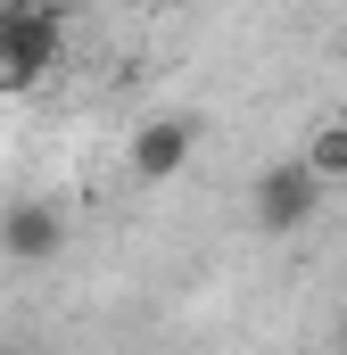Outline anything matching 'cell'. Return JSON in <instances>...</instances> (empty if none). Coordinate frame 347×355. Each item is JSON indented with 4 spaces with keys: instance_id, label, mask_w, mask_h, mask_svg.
Returning <instances> with one entry per match:
<instances>
[{
    "instance_id": "6da1fadb",
    "label": "cell",
    "mask_w": 347,
    "mask_h": 355,
    "mask_svg": "<svg viewBox=\"0 0 347 355\" xmlns=\"http://www.w3.org/2000/svg\"><path fill=\"white\" fill-rule=\"evenodd\" d=\"M58 42H67L58 8H42V0H8V8H0V91L42 83V75L58 67Z\"/></svg>"
},
{
    "instance_id": "7a4b0ae2",
    "label": "cell",
    "mask_w": 347,
    "mask_h": 355,
    "mask_svg": "<svg viewBox=\"0 0 347 355\" xmlns=\"http://www.w3.org/2000/svg\"><path fill=\"white\" fill-rule=\"evenodd\" d=\"M314 207H323V174H314L306 157H281V166H264V174L248 182V223H257L264 240L306 232V223H314Z\"/></svg>"
},
{
    "instance_id": "3957f363",
    "label": "cell",
    "mask_w": 347,
    "mask_h": 355,
    "mask_svg": "<svg viewBox=\"0 0 347 355\" xmlns=\"http://www.w3.org/2000/svg\"><path fill=\"white\" fill-rule=\"evenodd\" d=\"M190 157H198V116H149V124L124 141V166H133V182H174Z\"/></svg>"
},
{
    "instance_id": "277c9868",
    "label": "cell",
    "mask_w": 347,
    "mask_h": 355,
    "mask_svg": "<svg viewBox=\"0 0 347 355\" xmlns=\"http://www.w3.org/2000/svg\"><path fill=\"white\" fill-rule=\"evenodd\" d=\"M67 248V215L50 207V198H17V207H0V257H17V265H50Z\"/></svg>"
},
{
    "instance_id": "5b68a950",
    "label": "cell",
    "mask_w": 347,
    "mask_h": 355,
    "mask_svg": "<svg viewBox=\"0 0 347 355\" xmlns=\"http://www.w3.org/2000/svg\"><path fill=\"white\" fill-rule=\"evenodd\" d=\"M314 174H323V190H339L347 182V116H323L314 132H306V149H298Z\"/></svg>"
}]
</instances>
